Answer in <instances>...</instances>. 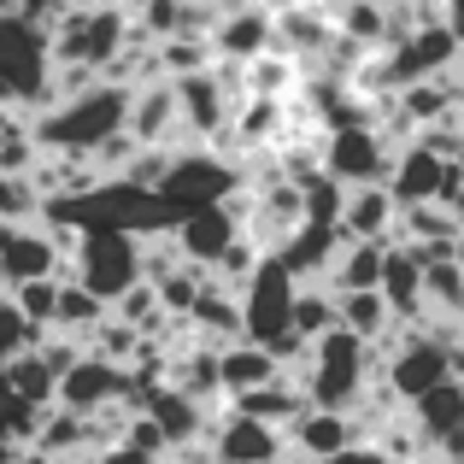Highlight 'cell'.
I'll use <instances>...</instances> for the list:
<instances>
[{
    "label": "cell",
    "instance_id": "6da1fadb",
    "mask_svg": "<svg viewBox=\"0 0 464 464\" xmlns=\"http://www.w3.org/2000/svg\"><path fill=\"white\" fill-rule=\"evenodd\" d=\"M124 101H130V82L112 77H94L89 89L65 94V101L30 112V141L42 153H77L89 159L112 130H124Z\"/></svg>",
    "mask_w": 464,
    "mask_h": 464
},
{
    "label": "cell",
    "instance_id": "7a4b0ae2",
    "mask_svg": "<svg viewBox=\"0 0 464 464\" xmlns=\"http://www.w3.org/2000/svg\"><path fill=\"white\" fill-rule=\"evenodd\" d=\"M300 382V394H306V406H335L347 411L353 400L364 394V382L371 376H382V353L371 347V341H359L353 329H324V335L306 341V359L288 371Z\"/></svg>",
    "mask_w": 464,
    "mask_h": 464
},
{
    "label": "cell",
    "instance_id": "3957f363",
    "mask_svg": "<svg viewBox=\"0 0 464 464\" xmlns=\"http://www.w3.org/2000/svg\"><path fill=\"white\" fill-rule=\"evenodd\" d=\"M42 35H47V59L106 71V59H112L130 35V18H124V6H65Z\"/></svg>",
    "mask_w": 464,
    "mask_h": 464
},
{
    "label": "cell",
    "instance_id": "277c9868",
    "mask_svg": "<svg viewBox=\"0 0 464 464\" xmlns=\"http://www.w3.org/2000/svg\"><path fill=\"white\" fill-rule=\"evenodd\" d=\"M236 182H241V165H236V159L212 153L206 141H188V148H170V165H165V177H159L153 194L165 206H177V218H182V212H194V206L224 200Z\"/></svg>",
    "mask_w": 464,
    "mask_h": 464
},
{
    "label": "cell",
    "instance_id": "5b68a950",
    "mask_svg": "<svg viewBox=\"0 0 464 464\" xmlns=\"http://www.w3.org/2000/svg\"><path fill=\"white\" fill-rule=\"evenodd\" d=\"M42 77H47V35H42V24L18 18V12H0V101L30 112L35 94H42Z\"/></svg>",
    "mask_w": 464,
    "mask_h": 464
},
{
    "label": "cell",
    "instance_id": "8992f818",
    "mask_svg": "<svg viewBox=\"0 0 464 464\" xmlns=\"http://www.w3.org/2000/svg\"><path fill=\"white\" fill-rule=\"evenodd\" d=\"M71 271H77V283L89 288V295L112 300L124 295L130 283H136V236L130 229H82L77 247H71Z\"/></svg>",
    "mask_w": 464,
    "mask_h": 464
},
{
    "label": "cell",
    "instance_id": "52a82bcc",
    "mask_svg": "<svg viewBox=\"0 0 464 464\" xmlns=\"http://www.w3.org/2000/svg\"><path fill=\"white\" fill-rule=\"evenodd\" d=\"M112 400L141 406V388L130 382V371L118 359H101V353H89V347H82L53 382V406H71V411H94V406H112Z\"/></svg>",
    "mask_w": 464,
    "mask_h": 464
},
{
    "label": "cell",
    "instance_id": "ba28073f",
    "mask_svg": "<svg viewBox=\"0 0 464 464\" xmlns=\"http://www.w3.org/2000/svg\"><path fill=\"white\" fill-rule=\"evenodd\" d=\"M236 300H241V335H247V341H271L276 329H288L295 276L283 271V259H276V253H259V265L241 276Z\"/></svg>",
    "mask_w": 464,
    "mask_h": 464
},
{
    "label": "cell",
    "instance_id": "9c48e42d",
    "mask_svg": "<svg viewBox=\"0 0 464 464\" xmlns=\"http://www.w3.org/2000/svg\"><path fill=\"white\" fill-rule=\"evenodd\" d=\"M376 53H382L388 89H400V82H418V77H435V71H453V65H459V24H418L411 35L376 47Z\"/></svg>",
    "mask_w": 464,
    "mask_h": 464
},
{
    "label": "cell",
    "instance_id": "30bf717a",
    "mask_svg": "<svg viewBox=\"0 0 464 464\" xmlns=\"http://www.w3.org/2000/svg\"><path fill=\"white\" fill-rule=\"evenodd\" d=\"M124 130H130V141H136V148H188L170 77L130 82V101H124Z\"/></svg>",
    "mask_w": 464,
    "mask_h": 464
},
{
    "label": "cell",
    "instance_id": "8fae6325",
    "mask_svg": "<svg viewBox=\"0 0 464 464\" xmlns=\"http://www.w3.org/2000/svg\"><path fill=\"white\" fill-rule=\"evenodd\" d=\"M317 159H324V177H335V182H382L394 148L371 124H335L317 141Z\"/></svg>",
    "mask_w": 464,
    "mask_h": 464
},
{
    "label": "cell",
    "instance_id": "7c38bea8",
    "mask_svg": "<svg viewBox=\"0 0 464 464\" xmlns=\"http://www.w3.org/2000/svg\"><path fill=\"white\" fill-rule=\"evenodd\" d=\"M406 418L418 430L423 453H464V382L459 376H441L435 388L411 394Z\"/></svg>",
    "mask_w": 464,
    "mask_h": 464
},
{
    "label": "cell",
    "instance_id": "4fadbf2b",
    "mask_svg": "<svg viewBox=\"0 0 464 464\" xmlns=\"http://www.w3.org/2000/svg\"><path fill=\"white\" fill-rule=\"evenodd\" d=\"M170 89H177V112H182V136L188 141H212L218 130L229 124V94H224V82L212 77V65L170 77Z\"/></svg>",
    "mask_w": 464,
    "mask_h": 464
},
{
    "label": "cell",
    "instance_id": "5bb4252c",
    "mask_svg": "<svg viewBox=\"0 0 464 464\" xmlns=\"http://www.w3.org/2000/svg\"><path fill=\"white\" fill-rule=\"evenodd\" d=\"M206 447H212V459L224 464H265L283 453V430H271V423L247 418V411H218L212 418V435H206Z\"/></svg>",
    "mask_w": 464,
    "mask_h": 464
},
{
    "label": "cell",
    "instance_id": "9a60e30c",
    "mask_svg": "<svg viewBox=\"0 0 464 464\" xmlns=\"http://www.w3.org/2000/svg\"><path fill=\"white\" fill-rule=\"evenodd\" d=\"M394 194L382 182H341V200H335V229L353 241H388L394 229Z\"/></svg>",
    "mask_w": 464,
    "mask_h": 464
},
{
    "label": "cell",
    "instance_id": "2e32d148",
    "mask_svg": "<svg viewBox=\"0 0 464 464\" xmlns=\"http://www.w3.org/2000/svg\"><path fill=\"white\" fill-rule=\"evenodd\" d=\"M347 441H359V435H353V418L335 411V406H300L295 418L283 423V447L300 453V459H329Z\"/></svg>",
    "mask_w": 464,
    "mask_h": 464
},
{
    "label": "cell",
    "instance_id": "e0dca14e",
    "mask_svg": "<svg viewBox=\"0 0 464 464\" xmlns=\"http://www.w3.org/2000/svg\"><path fill=\"white\" fill-rule=\"evenodd\" d=\"M182 317H188V335L194 341H212V347H224V341L241 335V300H236V288L212 283V276L194 288V300H188V312H182Z\"/></svg>",
    "mask_w": 464,
    "mask_h": 464
},
{
    "label": "cell",
    "instance_id": "ac0fdd59",
    "mask_svg": "<svg viewBox=\"0 0 464 464\" xmlns=\"http://www.w3.org/2000/svg\"><path fill=\"white\" fill-rule=\"evenodd\" d=\"M335 247H341V229L329 224V218H300V229L276 247V259H283V271L295 276V283H306V276L324 283V265L335 259Z\"/></svg>",
    "mask_w": 464,
    "mask_h": 464
},
{
    "label": "cell",
    "instance_id": "d6986e66",
    "mask_svg": "<svg viewBox=\"0 0 464 464\" xmlns=\"http://www.w3.org/2000/svg\"><path fill=\"white\" fill-rule=\"evenodd\" d=\"M65 253H53V241L42 236V224H12V236L0 241V288L24 283V276H53Z\"/></svg>",
    "mask_w": 464,
    "mask_h": 464
},
{
    "label": "cell",
    "instance_id": "ffe728a7",
    "mask_svg": "<svg viewBox=\"0 0 464 464\" xmlns=\"http://www.w3.org/2000/svg\"><path fill=\"white\" fill-rule=\"evenodd\" d=\"M206 42H212V59H253V53L271 47V12L247 0V6L224 12V18L206 30Z\"/></svg>",
    "mask_w": 464,
    "mask_h": 464
},
{
    "label": "cell",
    "instance_id": "44dd1931",
    "mask_svg": "<svg viewBox=\"0 0 464 464\" xmlns=\"http://www.w3.org/2000/svg\"><path fill=\"white\" fill-rule=\"evenodd\" d=\"M423 265L411 259L406 241H382V271H376V295L388 300L394 317H418L423 312V283H418Z\"/></svg>",
    "mask_w": 464,
    "mask_h": 464
},
{
    "label": "cell",
    "instance_id": "7402d4cb",
    "mask_svg": "<svg viewBox=\"0 0 464 464\" xmlns=\"http://www.w3.org/2000/svg\"><path fill=\"white\" fill-rule=\"evenodd\" d=\"M271 376H276V359H271L265 341L236 335V341L218 347V382H224V400L241 394V388H253V382H271Z\"/></svg>",
    "mask_w": 464,
    "mask_h": 464
},
{
    "label": "cell",
    "instance_id": "603a6c76",
    "mask_svg": "<svg viewBox=\"0 0 464 464\" xmlns=\"http://www.w3.org/2000/svg\"><path fill=\"white\" fill-rule=\"evenodd\" d=\"M229 406L247 411V418H259V423H271V430H283V423L295 418L300 406H306V394H300L295 376L276 371L271 382H253V388H241V394H229Z\"/></svg>",
    "mask_w": 464,
    "mask_h": 464
},
{
    "label": "cell",
    "instance_id": "cb8c5ba5",
    "mask_svg": "<svg viewBox=\"0 0 464 464\" xmlns=\"http://www.w3.org/2000/svg\"><path fill=\"white\" fill-rule=\"evenodd\" d=\"M89 447V418L82 411H71V406H47L42 418H35V430H30V447L24 453H35V459H65V453H82ZM94 453V447H89Z\"/></svg>",
    "mask_w": 464,
    "mask_h": 464
},
{
    "label": "cell",
    "instance_id": "d4e9b609",
    "mask_svg": "<svg viewBox=\"0 0 464 464\" xmlns=\"http://www.w3.org/2000/svg\"><path fill=\"white\" fill-rule=\"evenodd\" d=\"M376 271H382V241L341 236L335 259L324 265V288H329V295H341V288H376Z\"/></svg>",
    "mask_w": 464,
    "mask_h": 464
},
{
    "label": "cell",
    "instance_id": "484cf974",
    "mask_svg": "<svg viewBox=\"0 0 464 464\" xmlns=\"http://www.w3.org/2000/svg\"><path fill=\"white\" fill-rule=\"evenodd\" d=\"M335 324L353 329L359 341H376L388 324H394V312H388V300L376 295V288H341L335 295Z\"/></svg>",
    "mask_w": 464,
    "mask_h": 464
},
{
    "label": "cell",
    "instance_id": "4316f807",
    "mask_svg": "<svg viewBox=\"0 0 464 464\" xmlns=\"http://www.w3.org/2000/svg\"><path fill=\"white\" fill-rule=\"evenodd\" d=\"M106 312V300L101 295H89V288L77 283V276H59V295H53V324L47 329H59V335H89V324Z\"/></svg>",
    "mask_w": 464,
    "mask_h": 464
},
{
    "label": "cell",
    "instance_id": "83f0119b",
    "mask_svg": "<svg viewBox=\"0 0 464 464\" xmlns=\"http://www.w3.org/2000/svg\"><path fill=\"white\" fill-rule=\"evenodd\" d=\"M288 329L295 335H324V329H335V295H329L317 276H306V283H295V300H288Z\"/></svg>",
    "mask_w": 464,
    "mask_h": 464
},
{
    "label": "cell",
    "instance_id": "f1b7e54d",
    "mask_svg": "<svg viewBox=\"0 0 464 464\" xmlns=\"http://www.w3.org/2000/svg\"><path fill=\"white\" fill-rule=\"evenodd\" d=\"M0 376H6V388H12V394H24L30 406H53V382H59V376L42 364V353H35V347H18L6 364H0Z\"/></svg>",
    "mask_w": 464,
    "mask_h": 464
},
{
    "label": "cell",
    "instance_id": "f546056e",
    "mask_svg": "<svg viewBox=\"0 0 464 464\" xmlns=\"http://www.w3.org/2000/svg\"><path fill=\"white\" fill-rule=\"evenodd\" d=\"M418 283H423V312H464V265H459V253L453 259H430L418 271Z\"/></svg>",
    "mask_w": 464,
    "mask_h": 464
},
{
    "label": "cell",
    "instance_id": "4dcf8cb0",
    "mask_svg": "<svg viewBox=\"0 0 464 464\" xmlns=\"http://www.w3.org/2000/svg\"><path fill=\"white\" fill-rule=\"evenodd\" d=\"M42 218V188L30 170H0V224H35Z\"/></svg>",
    "mask_w": 464,
    "mask_h": 464
},
{
    "label": "cell",
    "instance_id": "1f68e13d",
    "mask_svg": "<svg viewBox=\"0 0 464 464\" xmlns=\"http://www.w3.org/2000/svg\"><path fill=\"white\" fill-rule=\"evenodd\" d=\"M53 295H59V276H24V283H12L6 288V300H12V312L24 317V324H53Z\"/></svg>",
    "mask_w": 464,
    "mask_h": 464
},
{
    "label": "cell",
    "instance_id": "d6a6232c",
    "mask_svg": "<svg viewBox=\"0 0 464 464\" xmlns=\"http://www.w3.org/2000/svg\"><path fill=\"white\" fill-rule=\"evenodd\" d=\"M153 53H159V71H165V77H182V71L212 65V42H206V35H159Z\"/></svg>",
    "mask_w": 464,
    "mask_h": 464
},
{
    "label": "cell",
    "instance_id": "836d02e7",
    "mask_svg": "<svg viewBox=\"0 0 464 464\" xmlns=\"http://www.w3.org/2000/svg\"><path fill=\"white\" fill-rule=\"evenodd\" d=\"M42 335H47V329H42V324H24V317L12 312L6 288H0V364H6V359H12L18 347H35Z\"/></svg>",
    "mask_w": 464,
    "mask_h": 464
},
{
    "label": "cell",
    "instance_id": "e575fe53",
    "mask_svg": "<svg viewBox=\"0 0 464 464\" xmlns=\"http://www.w3.org/2000/svg\"><path fill=\"white\" fill-rule=\"evenodd\" d=\"M165 165H170V148H136L130 165H124V182H136V188H159Z\"/></svg>",
    "mask_w": 464,
    "mask_h": 464
},
{
    "label": "cell",
    "instance_id": "d590c367",
    "mask_svg": "<svg viewBox=\"0 0 464 464\" xmlns=\"http://www.w3.org/2000/svg\"><path fill=\"white\" fill-rule=\"evenodd\" d=\"M317 464H394V459H388L376 441H347V447H335L329 459H317Z\"/></svg>",
    "mask_w": 464,
    "mask_h": 464
},
{
    "label": "cell",
    "instance_id": "8d00e7d4",
    "mask_svg": "<svg viewBox=\"0 0 464 464\" xmlns=\"http://www.w3.org/2000/svg\"><path fill=\"white\" fill-rule=\"evenodd\" d=\"M94 464H165V459H153V453H136V447L112 441V447H101V453H94Z\"/></svg>",
    "mask_w": 464,
    "mask_h": 464
},
{
    "label": "cell",
    "instance_id": "74e56055",
    "mask_svg": "<svg viewBox=\"0 0 464 464\" xmlns=\"http://www.w3.org/2000/svg\"><path fill=\"white\" fill-rule=\"evenodd\" d=\"M65 6H118V0H65Z\"/></svg>",
    "mask_w": 464,
    "mask_h": 464
},
{
    "label": "cell",
    "instance_id": "f35d334b",
    "mask_svg": "<svg viewBox=\"0 0 464 464\" xmlns=\"http://www.w3.org/2000/svg\"><path fill=\"white\" fill-rule=\"evenodd\" d=\"M376 6H411V0H376Z\"/></svg>",
    "mask_w": 464,
    "mask_h": 464
}]
</instances>
